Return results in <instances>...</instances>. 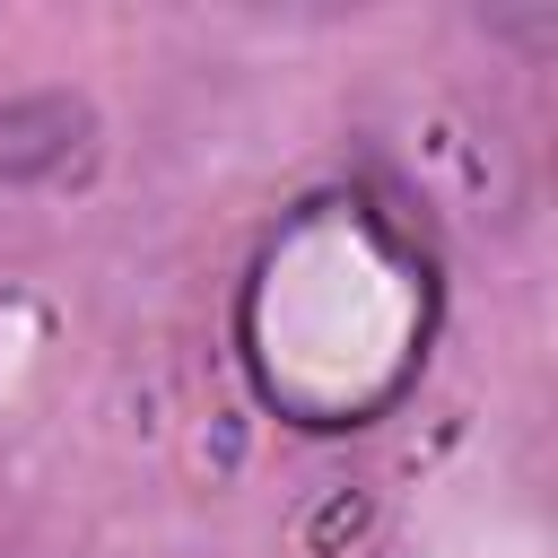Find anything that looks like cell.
I'll list each match as a JSON object with an SVG mask.
<instances>
[{
	"instance_id": "obj_1",
	"label": "cell",
	"mask_w": 558,
	"mask_h": 558,
	"mask_svg": "<svg viewBox=\"0 0 558 558\" xmlns=\"http://www.w3.org/2000/svg\"><path fill=\"white\" fill-rule=\"evenodd\" d=\"M436 331V270L427 244L375 192H314L296 201L235 296V357L253 392L296 427H366L384 418Z\"/></svg>"
}]
</instances>
